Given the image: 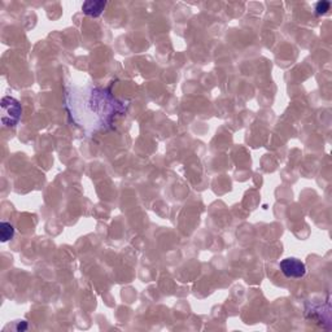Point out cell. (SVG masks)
<instances>
[{
	"label": "cell",
	"mask_w": 332,
	"mask_h": 332,
	"mask_svg": "<svg viewBox=\"0 0 332 332\" xmlns=\"http://www.w3.org/2000/svg\"><path fill=\"white\" fill-rule=\"evenodd\" d=\"M14 236V228L13 226L8 222H1L0 223V239L3 243L10 240Z\"/></svg>",
	"instance_id": "cell-4"
},
{
	"label": "cell",
	"mask_w": 332,
	"mask_h": 332,
	"mask_svg": "<svg viewBox=\"0 0 332 332\" xmlns=\"http://www.w3.org/2000/svg\"><path fill=\"white\" fill-rule=\"evenodd\" d=\"M279 267L287 278L299 279L306 274L305 263L303 261L297 260V258H286L279 263Z\"/></svg>",
	"instance_id": "cell-2"
},
{
	"label": "cell",
	"mask_w": 332,
	"mask_h": 332,
	"mask_svg": "<svg viewBox=\"0 0 332 332\" xmlns=\"http://www.w3.org/2000/svg\"><path fill=\"white\" fill-rule=\"evenodd\" d=\"M107 1H85L82 5L83 13L91 17H99L103 13V10L106 8Z\"/></svg>",
	"instance_id": "cell-3"
},
{
	"label": "cell",
	"mask_w": 332,
	"mask_h": 332,
	"mask_svg": "<svg viewBox=\"0 0 332 332\" xmlns=\"http://www.w3.org/2000/svg\"><path fill=\"white\" fill-rule=\"evenodd\" d=\"M21 108L20 103L17 102L14 98L5 96L1 100V123L5 127H13L18 123L21 118Z\"/></svg>",
	"instance_id": "cell-1"
},
{
	"label": "cell",
	"mask_w": 332,
	"mask_h": 332,
	"mask_svg": "<svg viewBox=\"0 0 332 332\" xmlns=\"http://www.w3.org/2000/svg\"><path fill=\"white\" fill-rule=\"evenodd\" d=\"M329 9H330L329 1H319V3L317 4V7H316L317 14H325Z\"/></svg>",
	"instance_id": "cell-5"
}]
</instances>
